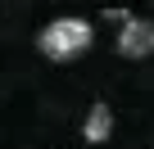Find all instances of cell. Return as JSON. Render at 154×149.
I'll use <instances>...</instances> for the list:
<instances>
[{
	"instance_id": "3",
	"label": "cell",
	"mask_w": 154,
	"mask_h": 149,
	"mask_svg": "<svg viewBox=\"0 0 154 149\" xmlns=\"http://www.w3.org/2000/svg\"><path fill=\"white\" fill-rule=\"evenodd\" d=\"M82 136H86L91 145H104V140L113 136V109H109V104H91V113H86V122H82Z\"/></svg>"
},
{
	"instance_id": "1",
	"label": "cell",
	"mask_w": 154,
	"mask_h": 149,
	"mask_svg": "<svg viewBox=\"0 0 154 149\" xmlns=\"http://www.w3.org/2000/svg\"><path fill=\"white\" fill-rule=\"evenodd\" d=\"M91 41H95V27H91L86 18H54V23H45L41 36H36L41 54L54 59V63H68V59H77V54H86Z\"/></svg>"
},
{
	"instance_id": "2",
	"label": "cell",
	"mask_w": 154,
	"mask_h": 149,
	"mask_svg": "<svg viewBox=\"0 0 154 149\" xmlns=\"http://www.w3.org/2000/svg\"><path fill=\"white\" fill-rule=\"evenodd\" d=\"M118 54L122 59H149L154 54V23L149 18H127L118 32Z\"/></svg>"
}]
</instances>
